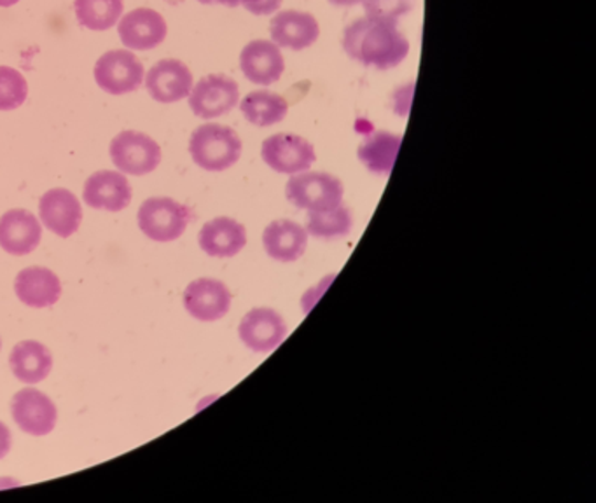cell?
Masks as SVG:
<instances>
[{"instance_id": "4316f807", "label": "cell", "mask_w": 596, "mask_h": 503, "mask_svg": "<svg viewBox=\"0 0 596 503\" xmlns=\"http://www.w3.org/2000/svg\"><path fill=\"white\" fill-rule=\"evenodd\" d=\"M29 97V85L17 68L0 67V110H14L22 107Z\"/></svg>"}, {"instance_id": "3957f363", "label": "cell", "mask_w": 596, "mask_h": 503, "mask_svg": "<svg viewBox=\"0 0 596 503\" xmlns=\"http://www.w3.org/2000/svg\"><path fill=\"white\" fill-rule=\"evenodd\" d=\"M285 196L294 207L306 214L324 212L339 207L345 196L342 181L327 172H303L291 175Z\"/></svg>"}, {"instance_id": "4fadbf2b", "label": "cell", "mask_w": 596, "mask_h": 503, "mask_svg": "<svg viewBox=\"0 0 596 503\" xmlns=\"http://www.w3.org/2000/svg\"><path fill=\"white\" fill-rule=\"evenodd\" d=\"M271 43L291 52H303L317 43L321 25L317 18L296 9L280 11L270 22Z\"/></svg>"}, {"instance_id": "1f68e13d", "label": "cell", "mask_w": 596, "mask_h": 503, "mask_svg": "<svg viewBox=\"0 0 596 503\" xmlns=\"http://www.w3.org/2000/svg\"><path fill=\"white\" fill-rule=\"evenodd\" d=\"M364 0H329V4L338 6V8H351V6L362 4Z\"/></svg>"}, {"instance_id": "d4e9b609", "label": "cell", "mask_w": 596, "mask_h": 503, "mask_svg": "<svg viewBox=\"0 0 596 503\" xmlns=\"http://www.w3.org/2000/svg\"><path fill=\"white\" fill-rule=\"evenodd\" d=\"M123 0H74L77 23L95 32L112 29L123 14Z\"/></svg>"}, {"instance_id": "603a6c76", "label": "cell", "mask_w": 596, "mask_h": 503, "mask_svg": "<svg viewBox=\"0 0 596 503\" xmlns=\"http://www.w3.org/2000/svg\"><path fill=\"white\" fill-rule=\"evenodd\" d=\"M402 136L390 132H372L357 149V157L375 175H390L401 149Z\"/></svg>"}, {"instance_id": "2e32d148", "label": "cell", "mask_w": 596, "mask_h": 503, "mask_svg": "<svg viewBox=\"0 0 596 503\" xmlns=\"http://www.w3.org/2000/svg\"><path fill=\"white\" fill-rule=\"evenodd\" d=\"M262 247L277 263H296L308 249V233L296 220H273L262 233Z\"/></svg>"}, {"instance_id": "ac0fdd59", "label": "cell", "mask_w": 596, "mask_h": 503, "mask_svg": "<svg viewBox=\"0 0 596 503\" xmlns=\"http://www.w3.org/2000/svg\"><path fill=\"white\" fill-rule=\"evenodd\" d=\"M39 214L43 225L59 238L73 237L83 220L79 199L67 189L47 190L39 201Z\"/></svg>"}, {"instance_id": "ffe728a7", "label": "cell", "mask_w": 596, "mask_h": 503, "mask_svg": "<svg viewBox=\"0 0 596 503\" xmlns=\"http://www.w3.org/2000/svg\"><path fill=\"white\" fill-rule=\"evenodd\" d=\"M199 247L210 258L229 259L247 245V229L231 217L208 220L199 231Z\"/></svg>"}, {"instance_id": "277c9868", "label": "cell", "mask_w": 596, "mask_h": 503, "mask_svg": "<svg viewBox=\"0 0 596 503\" xmlns=\"http://www.w3.org/2000/svg\"><path fill=\"white\" fill-rule=\"evenodd\" d=\"M191 219L193 214L189 208L165 196L145 199L139 208V228L142 233L161 243L181 238Z\"/></svg>"}, {"instance_id": "f546056e", "label": "cell", "mask_w": 596, "mask_h": 503, "mask_svg": "<svg viewBox=\"0 0 596 503\" xmlns=\"http://www.w3.org/2000/svg\"><path fill=\"white\" fill-rule=\"evenodd\" d=\"M202 4H220L226 6V8H238V6H243V8L249 9L252 6L258 4L261 0H198Z\"/></svg>"}, {"instance_id": "8fae6325", "label": "cell", "mask_w": 596, "mask_h": 503, "mask_svg": "<svg viewBox=\"0 0 596 503\" xmlns=\"http://www.w3.org/2000/svg\"><path fill=\"white\" fill-rule=\"evenodd\" d=\"M234 294L216 278H198L184 292V308L198 321H217L228 315Z\"/></svg>"}, {"instance_id": "8992f818", "label": "cell", "mask_w": 596, "mask_h": 503, "mask_svg": "<svg viewBox=\"0 0 596 503\" xmlns=\"http://www.w3.org/2000/svg\"><path fill=\"white\" fill-rule=\"evenodd\" d=\"M110 160L123 174L148 175L160 166L161 147L142 132H121L110 142Z\"/></svg>"}, {"instance_id": "836d02e7", "label": "cell", "mask_w": 596, "mask_h": 503, "mask_svg": "<svg viewBox=\"0 0 596 503\" xmlns=\"http://www.w3.org/2000/svg\"><path fill=\"white\" fill-rule=\"evenodd\" d=\"M0 347H2V341H0Z\"/></svg>"}, {"instance_id": "e0dca14e", "label": "cell", "mask_w": 596, "mask_h": 503, "mask_svg": "<svg viewBox=\"0 0 596 503\" xmlns=\"http://www.w3.org/2000/svg\"><path fill=\"white\" fill-rule=\"evenodd\" d=\"M83 198L95 210L121 212L131 204V186L124 175L100 170L86 181Z\"/></svg>"}, {"instance_id": "83f0119b", "label": "cell", "mask_w": 596, "mask_h": 503, "mask_svg": "<svg viewBox=\"0 0 596 503\" xmlns=\"http://www.w3.org/2000/svg\"><path fill=\"white\" fill-rule=\"evenodd\" d=\"M364 11L368 17L399 20L411 9V0H364Z\"/></svg>"}, {"instance_id": "7402d4cb", "label": "cell", "mask_w": 596, "mask_h": 503, "mask_svg": "<svg viewBox=\"0 0 596 503\" xmlns=\"http://www.w3.org/2000/svg\"><path fill=\"white\" fill-rule=\"evenodd\" d=\"M9 364L14 376L23 383L35 385L50 376L53 369L52 351L39 341H22L11 351Z\"/></svg>"}, {"instance_id": "5bb4252c", "label": "cell", "mask_w": 596, "mask_h": 503, "mask_svg": "<svg viewBox=\"0 0 596 503\" xmlns=\"http://www.w3.org/2000/svg\"><path fill=\"white\" fill-rule=\"evenodd\" d=\"M193 86V74L181 59H160L145 76L149 95L161 103L181 102L189 97Z\"/></svg>"}, {"instance_id": "6da1fadb", "label": "cell", "mask_w": 596, "mask_h": 503, "mask_svg": "<svg viewBox=\"0 0 596 503\" xmlns=\"http://www.w3.org/2000/svg\"><path fill=\"white\" fill-rule=\"evenodd\" d=\"M343 50L364 67L390 70L410 55V41L399 30V20L366 14L343 32Z\"/></svg>"}, {"instance_id": "cb8c5ba5", "label": "cell", "mask_w": 596, "mask_h": 503, "mask_svg": "<svg viewBox=\"0 0 596 503\" xmlns=\"http://www.w3.org/2000/svg\"><path fill=\"white\" fill-rule=\"evenodd\" d=\"M241 114L258 128H270L288 118L289 103L282 95L252 91L240 103Z\"/></svg>"}, {"instance_id": "d6a6232c", "label": "cell", "mask_w": 596, "mask_h": 503, "mask_svg": "<svg viewBox=\"0 0 596 503\" xmlns=\"http://www.w3.org/2000/svg\"><path fill=\"white\" fill-rule=\"evenodd\" d=\"M20 0H0V8H11V6L18 4Z\"/></svg>"}, {"instance_id": "7c38bea8", "label": "cell", "mask_w": 596, "mask_h": 503, "mask_svg": "<svg viewBox=\"0 0 596 503\" xmlns=\"http://www.w3.org/2000/svg\"><path fill=\"white\" fill-rule=\"evenodd\" d=\"M121 43L133 52H148L160 46L169 34L165 18L149 8L133 9L121 18L118 26Z\"/></svg>"}, {"instance_id": "484cf974", "label": "cell", "mask_w": 596, "mask_h": 503, "mask_svg": "<svg viewBox=\"0 0 596 503\" xmlns=\"http://www.w3.org/2000/svg\"><path fill=\"white\" fill-rule=\"evenodd\" d=\"M354 228V216L347 205L324 210V212L308 214L306 233L318 240H338L350 234Z\"/></svg>"}, {"instance_id": "ba28073f", "label": "cell", "mask_w": 596, "mask_h": 503, "mask_svg": "<svg viewBox=\"0 0 596 503\" xmlns=\"http://www.w3.org/2000/svg\"><path fill=\"white\" fill-rule=\"evenodd\" d=\"M240 100V88L234 77L210 74L202 77L189 94V107L202 119H216L228 114Z\"/></svg>"}, {"instance_id": "30bf717a", "label": "cell", "mask_w": 596, "mask_h": 503, "mask_svg": "<svg viewBox=\"0 0 596 503\" xmlns=\"http://www.w3.org/2000/svg\"><path fill=\"white\" fill-rule=\"evenodd\" d=\"M11 413L18 427L34 437L52 434L58 419V411L52 398L35 389L20 390L13 397Z\"/></svg>"}, {"instance_id": "52a82bcc", "label": "cell", "mask_w": 596, "mask_h": 503, "mask_svg": "<svg viewBox=\"0 0 596 503\" xmlns=\"http://www.w3.org/2000/svg\"><path fill=\"white\" fill-rule=\"evenodd\" d=\"M95 80L106 94H133L144 80V65L128 50L107 52L95 65Z\"/></svg>"}, {"instance_id": "7a4b0ae2", "label": "cell", "mask_w": 596, "mask_h": 503, "mask_svg": "<svg viewBox=\"0 0 596 503\" xmlns=\"http://www.w3.org/2000/svg\"><path fill=\"white\" fill-rule=\"evenodd\" d=\"M241 149L243 145L238 133L225 124H202L189 139L191 157L207 172H226L237 165Z\"/></svg>"}, {"instance_id": "9a60e30c", "label": "cell", "mask_w": 596, "mask_h": 503, "mask_svg": "<svg viewBox=\"0 0 596 503\" xmlns=\"http://www.w3.org/2000/svg\"><path fill=\"white\" fill-rule=\"evenodd\" d=\"M240 68L252 85L271 86L284 76L285 59L275 43L258 39L241 50Z\"/></svg>"}, {"instance_id": "5b68a950", "label": "cell", "mask_w": 596, "mask_h": 503, "mask_svg": "<svg viewBox=\"0 0 596 503\" xmlns=\"http://www.w3.org/2000/svg\"><path fill=\"white\" fill-rule=\"evenodd\" d=\"M261 157L277 174L297 175L308 172L317 161L312 142L294 133H275L261 145Z\"/></svg>"}, {"instance_id": "f1b7e54d", "label": "cell", "mask_w": 596, "mask_h": 503, "mask_svg": "<svg viewBox=\"0 0 596 503\" xmlns=\"http://www.w3.org/2000/svg\"><path fill=\"white\" fill-rule=\"evenodd\" d=\"M282 2H284V0H261L258 4L247 9V11L256 14V17H268V14L277 13L280 6H282Z\"/></svg>"}, {"instance_id": "44dd1931", "label": "cell", "mask_w": 596, "mask_h": 503, "mask_svg": "<svg viewBox=\"0 0 596 503\" xmlns=\"http://www.w3.org/2000/svg\"><path fill=\"white\" fill-rule=\"evenodd\" d=\"M18 299L30 308H50L62 296V284L52 270L41 266L20 271L14 282Z\"/></svg>"}, {"instance_id": "4dcf8cb0", "label": "cell", "mask_w": 596, "mask_h": 503, "mask_svg": "<svg viewBox=\"0 0 596 503\" xmlns=\"http://www.w3.org/2000/svg\"><path fill=\"white\" fill-rule=\"evenodd\" d=\"M11 449V431L0 422V460L8 455Z\"/></svg>"}, {"instance_id": "9c48e42d", "label": "cell", "mask_w": 596, "mask_h": 503, "mask_svg": "<svg viewBox=\"0 0 596 503\" xmlns=\"http://www.w3.org/2000/svg\"><path fill=\"white\" fill-rule=\"evenodd\" d=\"M238 336L250 351L267 356L284 343L288 338V326L279 311L262 306L250 309L249 314L241 318Z\"/></svg>"}, {"instance_id": "d6986e66", "label": "cell", "mask_w": 596, "mask_h": 503, "mask_svg": "<svg viewBox=\"0 0 596 503\" xmlns=\"http://www.w3.org/2000/svg\"><path fill=\"white\" fill-rule=\"evenodd\" d=\"M43 228L26 210H9L0 217V247L11 255H26L37 249Z\"/></svg>"}]
</instances>
